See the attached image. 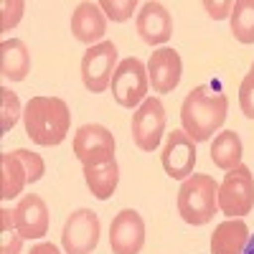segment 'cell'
<instances>
[{
    "label": "cell",
    "mask_w": 254,
    "mask_h": 254,
    "mask_svg": "<svg viewBox=\"0 0 254 254\" xmlns=\"http://www.w3.org/2000/svg\"><path fill=\"white\" fill-rule=\"evenodd\" d=\"M226 112H229L226 94L208 87V84H198L186 94L181 104L183 132L193 142H206L214 137V132L221 130V125L226 122Z\"/></svg>",
    "instance_id": "1"
},
{
    "label": "cell",
    "mask_w": 254,
    "mask_h": 254,
    "mask_svg": "<svg viewBox=\"0 0 254 254\" xmlns=\"http://www.w3.org/2000/svg\"><path fill=\"white\" fill-rule=\"evenodd\" d=\"M23 125L31 142L44 147L61 145L71 127L69 104L61 97H31L23 107Z\"/></svg>",
    "instance_id": "2"
},
{
    "label": "cell",
    "mask_w": 254,
    "mask_h": 254,
    "mask_svg": "<svg viewBox=\"0 0 254 254\" xmlns=\"http://www.w3.org/2000/svg\"><path fill=\"white\" fill-rule=\"evenodd\" d=\"M219 211V183L208 173H193L178 188V214L190 226H206Z\"/></svg>",
    "instance_id": "3"
},
{
    "label": "cell",
    "mask_w": 254,
    "mask_h": 254,
    "mask_svg": "<svg viewBox=\"0 0 254 254\" xmlns=\"http://www.w3.org/2000/svg\"><path fill=\"white\" fill-rule=\"evenodd\" d=\"M254 208V173L242 163L219 183V211L226 219H242Z\"/></svg>",
    "instance_id": "4"
},
{
    "label": "cell",
    "mask_w": 254,
    "mask_h": 254,
    "mask_svg": "<svg viewBox=\"0 0 254 254\" xmlns=\"http://www.w3.org/2000/svg\"><path fill=\"white\" fill-rule=\"evenodd\" d=\"M110 89H112V97H115V102L120 104V107L137 110L140 104L147 99V89H150V81H147V66L135 56L120 61V66H117V71L112 76Z\"/></svg>",
    "instance_id": "5"
},
{
    "label": "cell",
    "mask_w": 254,
    "mask_h": 254,
    "mask_svg": "<svg viewBox=\"0 0 254 254\" xmlns=\"http://www.w3.org/2000/svg\"><path fill=\"white\" fill-rule=\"evenodd\" d=\"M117 46L112 41H102L97 46H89L81 56V81L87 92L102 94L110 89L112 76L117 71Z\"/></svg>",
    "instance_id": "6"
},
{
    "label": "cell",
    "mask_w": 254,
    "mask_h": 254,
    "mask_svg": "<svg viewBox=\"0 0 254 254\" xmlns=\"http://www.w3.org/2000/svg\"><path fill=\"white\" fill-rule=\"evenodd\" d=\"M99 216L92 208H76L64 221L61 231V247L66 254H92L99 244Z\"/></svg>",
    "instance_id": "7"
},
{
    "label": "cell",
    "mask_w": 254,
    "mask_h": 254,
    "mask_svg": "<svg viewBox=\"0 0 254 254\" xmlns=\"http://www.w3.org/2000/svg\"><path fill=\"white\" fill-rule=\"evenodd\" d=\"M115 135L104 125H81L74 132V155L76 160L89 168V165H104L115 160Z\"/></svg>",
    "instance_id": "8"
},
{
    "label": "cell",
    "mask_w": 254,
    "mask_h": 254,
    "mask_svg": "<svg viewBox=\"0 0 254 254\" xmlns=\"http://www.w3.org/2000/svg\"><path fill=\"white\" fill-rule=\"evenodd\" d=\"M165 132V107L158 97H147L132 112V140L142 153H155Z\"/></svg>",
    "instance_id": "9"
},
{
    "label": "cell",
    "mask_w": 254,
    "mask_h": 254,
    "mask_svg": "<svg viewBox=\"0 0 254 254\" xmlns=\"http://www.w3.org/2000/svg\"><path fill=\"white\" fill-rule=\"evenodd\" d=\"M196 142L190 140L183 130H173L168 132L163 150H160V165L168 178L173 181H186L193 176L196 168Z\"/></svg>",
    "instance_id": "10"
},
{
    "label": "cell",
    "mask_w": 254,
    "mask_h": 254,
    "mask_svg": "<svg viewBox=\"0 0 254 254\" xmlns=\"http://www.w3.org/2000/svg\"><path fill=\"white\" fill-rule=\"evenodd\" d=\"M145 247V221L135 208H122L110 224L112 254H140Z\"/></svg>",
    "instance_id": "11"
},
{
    "label": "cell",
    "mask_w": 254,
    "mask_h": 254,
    "mask_svg": "<svg viewBox=\"0 0 254 254\" xmlns=\"http://www.w3.org/2000/svg\"><path fill=\"white\" fill-rule=\"evenodd\" d=\"M145 66H147V81H150L153 92L158 94H171L181 84V76H183L181 54L171 46L155 49Z\"/></svg>",
    "instance_id": "12"
},
{
    "label": "cell",
    "mask_w": 254,
    "mask_h": 254,
    "mask_svg": "<svg viewBox=\"0 0 254 254\" xmlns=\"http://www.w3.org/2000/svg\"><path fill=\"white\" fill-rule=\"evenodd\" d=\"M137 36L145 41L147 46H160L168 44L173 36V18L171 10H168L163 3H155V0H147V3L137 10Z\"/></svg>",
    "instance_id": "13"
},
{
    "label": "cell",
    "mask_w": 254,
    "mask_h": 254,
    "mask_svg": "<svg viewBox=\"0 0 254 254\" xmlns=\"http://www.w3.org/2000/svg\"><path fill=\"white\" fill-rule=\"evenodd\" d=\"M13 221L23 239H41L49 234V206L38 193H26L13 208Z\"/></svg>",
    "instance_id": "14"
},
{
    "label": "cell",
    "mask_w": 254,
    "mask_h": 254,
    "mask_svg": "<svg viewBox=\"0 0 254 254\" xmlns=\"http://www.w3.org/2000/svg\"><path fill=\"white\" fill-rule=\"evenodd\" d=\"M71 33L79 44L97 46L102 44L104 33H107V15L99 8V3H79L71 13Z\"/></svg>",
    "instance_id": "15"
},
{
    "label": "cell",
    "mask_w": 254,
    "mask_h": 254,
    "mask_svg": "<svg viewBox=\"0 0 254 254\" xmlns=\"http://www.w3.org/2000/svg\"><path fill=\"white\" fill-rule=\"evenodd\" d=\"M249 237L244 219H226L211 234V254H244Z\"/></svg>",
    "instance_id": "16"
},
{
    "label": "cell",
    "mask_w": 254,
    "mask_h": 254,
    "mask_svg": "<svg viewBox=\"0 0 254 254\" xmlns=\"http://www.w3.org/2000/svg\"><path fill=\"white\" fill-rule=\"evenodd\" d=\"M31 71V51L20 38H5L0 44V74L8 81H23Z\"/></svg>",
    "instance_id": "17"
},
{
    "label": "cell",
    "mask_w": 254,
    "mask_h": 254,
    "mask_svg": "<svg viewBox=\"0 0 254 254\" xmlns=\"http://www.w3.org/2000/svg\"><path fill=\"white\" fill-rule=\"evenodd\" d=\"M28 183V173L20 158L15 153H3L0 155V198L10 201L23 193V188Z\"/></svg>",
    "instance_id": "18"
},
{
    "label": "cell",
    "mask_w": 254,
    "mask_h": 254,
    "mask_svg": "<svg viewBox=\"0 0 254 254\" xmlns=\"http://www.w3.org/2000/svg\"><path fill=\"white\" fill-rule=\"evenodd\" d=\"M84 181H87V188L92 190V196L97 201L112 198L115 190H117V183H120V165H117V160L104 163V165L84 168Z\"/></svg>",
    "instance_id": "19"
},
{
    "label": "cell",
    "mask_w": 254,
    "mask_h": 254,
    "mask_svg": "<svg viewBox=\"0 0 254 254\" xmlns=\"http://www.w3.org/2000/svg\"><path fill=\"white\" fill-rule=\"evenodd\" d=\"M242 155H244V145L242 137L234 130H224L214 137L211 142V160L221 171H234L237 165H242Z\"/></svg>",
    "instance_id": "20"
},
{
    "label": "cell",
    "mask_w": 254,
    "mask_h": 254,
    "mask_svg": "<svg viewBox=\"0 0 254 254\" xmlns=\"http://www.w3.org/2000/svg\"><path fill=\"white\" fill-rule=\"evenodd\" d=\"M229 20L239 44H254V0H237Z\"/></svg>",
    "instance_id": "21"
},
{
    "label": "cell",
    "mask_w": 254,
    "mask_h": 254,
    "mask_svg": "<svg viewBox=\"0 0 254 254\" xmlns=\"http://www.w3.org/2000/svg\"><path fill=\"white\" fill-rule=\"evenodd\" d=\"M23 237L13 221V208H0V254H20Z\"/></svg>",
    "instance_id": "22"
},
{
    "label": "cell",
    "mask_w": 254,
    "mask_h": 254,
    "mask_svg": "<svg viewBox=\"0 0 254 254\" xmlns=\"http://www.w3.org/2000/svg\"><path fill=\"white\" fill-rule=\"evenodd\" d=\"M20 115H23V107H20L18 94L8 87H0V132H10Z\"/></svg>",
    "instance_id": "23"
},
{
    "label": "cell",
    "mask_w": 254,
    "mask_h": 254,
    "mask_svg": "<svg viewBox=\"0 0 254 254\" xmlns=\"http://www.w3.org/2000/svg\"><path fill=\"white\" fill-rule=\"evenodd\" d=\"M99 8L104 10L107 20L112 23H125L137 13V0H102Z\"/></svg>",
    "instance_id": "24"
},
{
    "label": "cell",
    "mask_w": 254,
    "mask_h": 254,
    "mask_svg": "<svg viewBox=\"0 0 254 254\" xmlns=\"http://www.w3.org/2000/svg\"><path fill=\"white\" fill-rule=\"evenodd\" d=\"M13 153L20 158V163H23L26 173H28V183H38L41 178H44L46 163H44V158H41L38 153H31V150H26V147H15Z\"/></svg>",
    "instance_id": "25"
},
{
    "label": "cell",
    "mask_w": 254,
    "mask_h": 254,
    "mask_svg": "<svg viewBox=\"0 0 254 254\" xmlns=\"http://www.w3.org/2000/svg\"><path fill=\"white\" fill-rule=\"evenodd\" d=\"M23 10H26L23 0H5L0 5V31H13L23 18Z\"/></svg>",
    "instance_id": "26"
},
{
    "label": "cell",
    "mask_w": 254,
    "mask_h": 254,
    "mask_svg": "<svg viewBox=\"0 0 254 254\" xmlns=\"http://www.w3.org/2000/svg\"><path fill=\"white\" fill-rule=\"evenodd\" d=\"M239 107L242 112L254 120V69L247 71V76L242 79V87H239Z\"/></svg>",
    "instance_id": "27"
},
{
    "label": "cell",
    "mask_w": 254,
    "mask_h": 254,
    "mask_svg": "<svg viewBox=\"0 0 254 254\" xmlns=\"http://www.w3.org/2000/svg\"><path fill=\"white\" fill-rule=\"evenodd\" d=\"M203 8H206V13L214 18V20H224V18H231L234 3H231V0H224V3H211V0H206Z\"/></svg>",
    "instance_id": "28"
},
{
    "label": "cell",
    "mask_w": 254,
    "mask_h": 254,
    "mask_svg": "<svg viewBox=\"0 0 254 254\" xmlns=\"http://www.w3.org/2000/svg\"><path fill=\"white\" fill-rule=\"evenodd\" d=\"M28 254H61V252H59V247L51 244V242H41V244H36Z\"/></svg>",
    "instance_id": "29"
},
{
    "label": "cell",
    "mask_w": 254,
    "mask_h": 254,
    "mask_svg": "<svg viewBox=\"0 0 254 254\" xmlns=\"http://www.w3.org/2000/svg\"><path fill=\"white\" fill-rule=\"evenodd\" d=\"M244 254H254V234L249 237V244H247V249H244Z\"/></svg>",
    "instance_id": "30"
},
{
    "label": "cell",
    "mask_w": 254,
    "mask_h": 254,
    "mask_svg": "<svg viewBox=\"0 0 254 254\" xmlns=\"http://www.w3.org/2000/svg\"><path fill=\"white\" fill-rule=\"evenodd\" d=\"M252 69H254V64H252Z\"/></svg>",
    "instance_id": "31"
}]
</instances>
